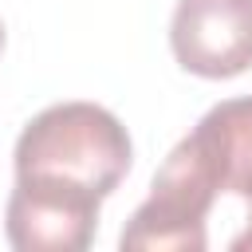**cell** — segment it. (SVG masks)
Instances as JSON below:
<instances>
[{
    "mask_svg": "<svg viewBox=\"0 0 252 252\" xmlns=\"http://www.w3.org/2000/svg\"><path fill=\"white\" fill-rule=\"evenodd\" d=\"M16 177L110 197L130 173L134 146L126 126L94 102H55L39 110L16 138Z\"/></svg>",
    "mask_w": 252,
    "mask_h": 252,
    "instance_id": "cell-1",
    "label": "cell"
},
{
    "mask_svg": "<svg viewBox=\"0 0 252 252\" xmlns=\"http://www.w3.org/2000/svg\"><path fill=\"white\" fill-rule=\"evenodd\" d=\"M217 185L185 138L169 150L161 169L150 181V197L126 220L118 248L122 252H201L209 244V209Z\"/></svg>",
    "mask_w": 252,
    "mask_h": 252,
    "instance_id": "cell-2",
    "label": "cell"
},
{
    "mask_svg": "<svg viewBox=\"0 0 252 252\" xmlns=\"http://www.w3.org/2000/svg\"><path fill=\"white\" fill-rule=\"evenodd\" d=\"M173 59L197 79H236L252 67V0H177Z\"/></svg>",
    "mask_w": 252,
    "mask_h": 252,
    "instance_id": "cell-3",
    "label": "cell"
},
{
    "mask_svg": "<svg viewBox=\"0 0 252 252\" xmlns=\"http://www.w3.org/2000/svg\"><path fill=\"white\" fill-rule=\"evenodd\" d=\"M98 209L102 197L16 177L4 213V232L8 244L20 252H83L94 240Z\"/></svg>",
    "mask_w": 252,
    "mask_h": 252,
    "instance_id": "cell-4",
    "label": "cell"
},
{
    "mask_svg": "<svg viewBox=\"0 0 252 252\" xmlns=\"http://www.w3.org/2000/svg\"><path fill=\"white\" fill-rule=\"evenodd\" d=\"M185 146L201 158L217 193L252 197V94L217 102L185 134Z\"/></svg>",
    "mask_w": 252,
    "mask_h": 252,
    "instance_id": "cell-5",
    "label": "cell"
},
{
    "mask_svg": "<svg viewBox=\"0 0 252 252\" xmlns=\"http://www.w3.org/2000/svg\"><path fill=\"white\" fill-rule=\"evenodd\" d=\"M244 205H248V217H244V228L228 240V248H232V252H252V197H248Z\"/></svg>",
    "mask_w": 252,
    "mask_h": 252,
    "instance_id": "cell-6",
    "label": "cell"
},
{
    "mask_svg": "<svg viewBox=\"0 0 252 252\" xmlns=\"http://www.w3.org/2000/svg\"><path fill=\"white\" fill-rule=\"evenodd\" d=\"M0 51H4V24H0Z\"/></svg>",
    "mask_w": 252,
    "mask_h": 252,
    "instance_id": "cell-7",
    "label": "cell"
}]
</instances>
